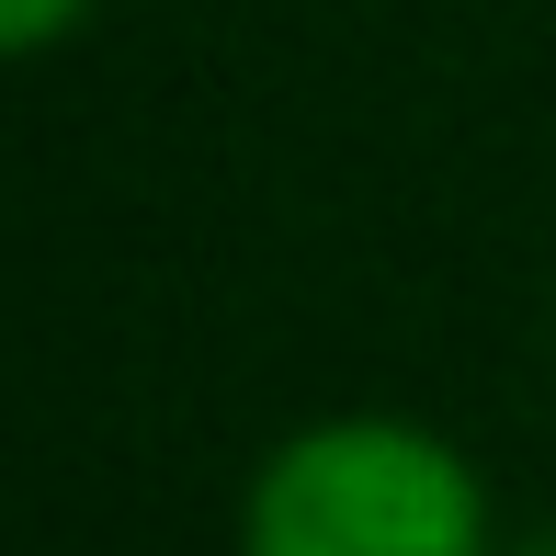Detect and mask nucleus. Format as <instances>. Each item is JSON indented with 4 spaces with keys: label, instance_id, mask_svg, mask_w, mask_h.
<instances>
[{
    "label": "nucleus",
    "instance_id": "obj_2",
    "mask_svg": "<svg viewBox=\"0 0 556 556\" xmlns=\"http://www.w3.org/2000/svg\"><path fill=\"white\" fill-rule=\"evenodd\" d=\"M80 12H91V0H0V46H12V58H35V46H58Z\"/></svg>",
    "mask_w": 556,
    "mask_h": 556
},
{
    "label": "nucleus",
    "instance_id": "obj_1",
    "mask_svg": "<svg viewBox=\"0 0 556 556\" xmlns=\"http://www.w3.org/2000/svg\"><path fill=\"white\" fill-rule=\"evenodd\" d=\"M239 556H489V489L420 420H307L250 477Z\"/></svg>",
    "mask_w": 556,
    "mask_h": 556
}]
</instances>
